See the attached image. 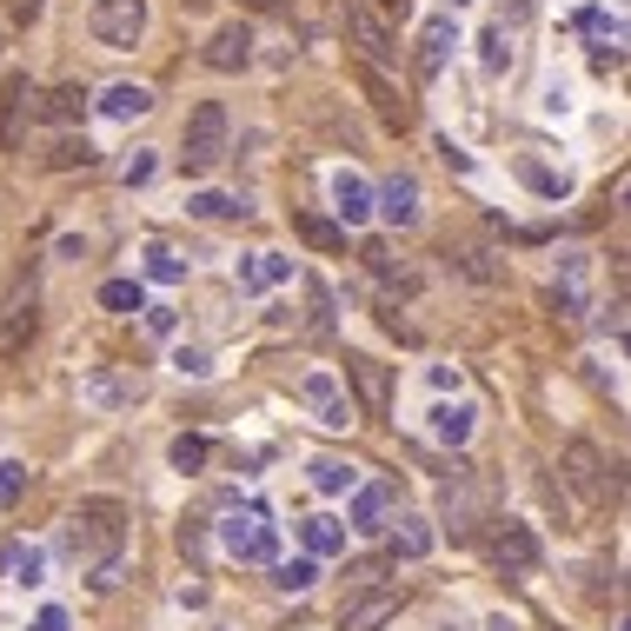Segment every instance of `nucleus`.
<instances>
[{
  "instance_id": "nucleus-13",
  "label": "nucleus",
  "mask_w": 631,
  "mask_h": 631,
  "mask_svg": "<svg viewBox=\"0 0 631 631\" xmlns=\"http://www.w3.org/2000/svg\"><path fill=\"white\" fill-rule=\"evenodd\" d=\"M373 213H386L393 226H419V180H413V173H393V180L373 193Z\"/></svg>"
},
{
  "instance_id": "nucleus-7",
  "label": "nucleus",
  "mask_w": 631,
  "mask_h": 631,
  "mask_svg": "<svg viewBox=\"0 0 631 631\" xmlns=\"http://www.w3.org/2000/svg\"><path fill=\"white\" fill-rule=\"evenodd\" d=\"M346 379H353V406H359L366 419H386V406H393V373H386L379 359H366V353H346Z\"/></svg>"
},
{
  "instance_id": "nucleus-2",
  "label": "nucleus",
  "mask_w": 631,
  "mask_h": 631,
  "mask_svg": "<svg viewBox=\"0 0 631 631\" xmlns=\"http://www.w3.org/2000/svg\"><path fill=\"white\" fill-rule=\"evenodd\" d=\"M226 160V106L220 100H200L186 113V133H180V166L186 173H213Z\"/></svg>"
},
{
  "instance_id": "nucleus-33",
  "label": "nucleus",
  "mask_w": 631,
  "mask_h": 631,
  "mask_svg": "<svg viewBox=\"0 0 631 631\" xmlns=\"http://www.w3.org/2000/svg\"><path fill=\"white\" fill-rule=\"evenodd\" d=\"M479 47H486V67H492V73H506V67H512V33H506V20H492Z\"/></svg>"
},
{
  "instance_id": "nucleus-10",
  "label": "nucleus",
  "mask_w": 631,
  "mask_h": 631,
  "mask_svg": "<svg viewBox=\"0 0 631 631\" xmlns=\"http://www.w3.org/2000/svg\"><path fill=\"white\" fill-rule=\"evenodd\" d=\"M399 619V592L393 586H373V592H359L353 605H339V631H379Z\"/></svg>"
},
{
  "instance_id": "nucleus-50",
  "label": "nucleus",
  "mask_w": 631,
  "mask_h": 631,
  "mask_svg": "<svg viewBox=\"0 0 631 631\" xmlns=\"http://www.w3.org/2000/svg\"><path fill=\"white\" fill-rule=\"evenodd\" d=\"M246 7H279V0H246Z\"/></svg>"
},
{
  "instance_id": "nucleus-31",
  "label": "nucleus",
  "mask_w": 631,
  "mask_h": 631,
  "mask_svg": "<svg viewBox=\"0 0 631 631\" xmlns=\"http://www.w3.org/2000/svg\"><path fill=\"white\" fill-rule=\"evenodd\" d=\"M459 266H466L479 286H499V279H506V266H499V253H492V246H459Z\"/></svg>"
},
{
  "instance_id": "nucleus-9",
  "label": "nucleus",
  "mask_w": 631,
  "mask_h": 631,
  "mask_svg": "<svg viewBox=\"0 0 631 631\" xmlns=\"http://www.w3.org/2000/svg\"><path fill=\"white\" fill-rule=\"evenodd\" d=\"M566 479L579 486V499H586V506H605V499H612L605 459H599V446H586V439H572V446H566Z\"/></svg>"
},
{
  "instance_id": "nucleus-23",
  "label": "nucleus",
  "mask_w": 631,
  "mask_h": 631,
  "mask_svg": "<svg viewBox=\"0 0 631 631\" xmlns=\"http://www.w3.org/2000/svg\"><path fill=\"white\" fill-rule=\"evenodd\" d=\"M366 93H373V106H379V120H386L393 133H406V126H413V106H406V100L379 80V67H366Z\"/></svg>"
},
{
  "instance_id": "nucleus-41",
  "label": "nucleus",
  "mask_w": 631,
  "mask_h": 631,
  "mask_svg": "<svg viewBox=\"0 0 631 631\" xmlns=\"http://www.w3.org/2000/svg\"><path fill=\"white\" fill-rule=\"evenodd\" d=\"M146 273H153V279H186V266H180L173 253H160V246L146 253Z\"/></svg>"
},
{
  "instance_id": "nucleus-19",
  "label": "nucleus",
  "mask_w": 631,
  "mask_h": 631,
  "mask_svg": "<svg viewBox=\"0 0 631 631\" xmlns=\"http://www.w3.org/2000/svg\"><path fill=\"white\" fill-rule=\"evenodd\" d=\"M153 106V86H140V80H113L106 93H100V113L106 120H140Z\"/></svg>"
},
{
  "instance_id": "nucleus-11",
  "label": "nucleus",
  "mask_w": 631,
  "mask_h": 631,
  "mask_svg": "<svg viewBox=\"0 0 631 631\" xmlns=\"http://www.w3.org/2000/svg\"><path fill=\"white\" fill-rule=\"evenodd\" d=\"M439 519H446V532H452L459 546L479 532L486 506H479V492H472V479H466V472H459V486H446V499H439Z\"/></svg>"
},
{
  "instance_id": "nucleus-43",
  "label": "nucleus",
  "mask_w": 631,
  "mask_h": 631,
  "mask_svg": "<svg viewBox=\"0 0 631 631\" xmlns=\"http://www.w3.org/2000/svg\"><path fill=\"white\" fill-rule=\"evenodd\" d=\"M146 333L166 339V333H173V306H146Z\"/></svg>"
},
{
  "instance_id": "nucleus-28",
  "label": "nucleus",
  "mask_w": 631,
  "mask_h": 631,
  "mask_svg": "<svg viewBox=\"0 0 631 631\" xmlns=\"http://www.w3.org/2000/svg\"><path fill=\"white\" fill-rule=\"evenodd\" d=\"M426 552H432V526L406 512V519H399V532H393V559H426Z\"/></svg>"
},
{
  "instance_id": "nucleus-51",
  "label": "nucleus",
  "mask_w": 631,
  "mask_h": 631,
  "mask_svg": "<svg viewBox=\"0 0 631 631\" xmlns=\"http://www.w3.org/2000/svg\"><path fill=\"white\" fill-rule=\"evenodd\" d=\"M180 7H206V0H180Z\"/></svg>"
},
{
  "instance_id": "nucleus-38",
  "label": "nucleus",
  "mask_w": 631,
  "mask_h": 631,
  "mask_svg": "<svg viewBox=\"0 0 631 631\" xmlns=\"http://www.w3.org/2000/svg\"><path fill=\"white\" fill-rule=\"evenodd\" d=\"M93 160H100V153H93L86 140H60V146H53V166H93Z\"/></svg>"
},
{
  "instance_id": "nucleus-36",
  "label": "nucleus",
  "mask_w": 631,
  "mask_h": 631,
  "mask_svg": "<svg viewBox=\"0 0 631 631\" xmlns=\"http://www.w3.org/2000/svg\"><path fill=\"white\" fill-rule=\"evenodd\" d=\"M306 306H313V319H306V326H313V333H333V293H326L319 279H306Z\"/></svg>"
},
{
  "instance_id": "nucleus-4",
  "label": "nucleus",
  "mask_w": 631,
  "mask_h": 631,
  "mask_svg": "<svg viewBox=\"0 0 631 631\" xmlns=\"http://www.w3.org/2000/svg\"><path fill=\"white\" fill-rule=\"evenodd\" d=\"M299 406H306L319 426H333V432L359 426V406H353V393H346L339 373H306V379H299Z\"/></svg>"
},
{
  "instance_id": "nucleus-18",
  "label": "nucleus",
  "mask_w": 631,
  "mask_h": 631,
  "mask_svg": "<svg viewBox=\"0 0 631 631\" xmlns=\"http://www.w3.org/2000/svg\"><path fill=\"white\" fill-rule=\"evenodd\" d=\"M386 512H393V486H359L353 492V526L346 532H386Z\"/></svg>"
},
{
  "instance_id": "nucleus-47",
  "label": "nucleus",
  "mask_w": 631,
  "mask_h": 631,
  "mask_svg": "<svg viewBox=\"0 0 631 631\" xmlns=\"http://www.w3.org/2000/svg\"><path fill=\"white\" fill-rule=\"evenodd\" d=\"M366 7H373V13H406L413 0H366Z\"/></svg>"
},
{
  "instance_id": "nucleus-49",
  "label": "nucleus",
  "mask_w": 631,
  "mask_h": 631,
  "mask_svg": "<svg viewBox=\"0 0 631 631\" xmlns=\"http://www.w3.org/2000/svg\"><path fill=\"white\" fill-rule=\"evenodd\" d=\"M486 631H512V619H492V625H486Z\"/></svg>"
},
{
  "instance_id": "nucleus-45",
  "label": "nucleus",
  "mask_w": 631,
  "mask_h": 631,
  "mask_svg": "<svg viewBox=\"0 0 631 631\" xmlns=\"http://www.w3.org/2000/svg\"><path fill=\"white\" fill-rule=\"evenodd\" d=\"M439 153H446V166H452V173H472V160H466V153H459L452 140H439Z\"/></svg>"
},
{
  "instance_id": "nucleus-52",
  "label": "nucleus",
  "mask_w": 631,
  "mask_h": 631,
  "mask_svg": "<svg viewBox=\"0 0 631 631\" xmlns=\"http://www.w3.org/2000/svg\"><path fill=\"white\" fill-rule=\"evenodd\" d=\"M452 7H459V0H452Z\"/></svg>"
},
{
  "instance_id": "nucleus-39",
  "label": "nucleus",
  "mask_w": 631,
  "mask_h": 631,
  "mask_svg": "<svg viewBox=\"0 0 631 631\" xmlns=\"http://www.w3.org/2000/svg\"><path fill=\"white\" fill-rule=\"evenodd\" d=\"M173 366H180V379H206V373H213V359H206L200 346H180V353H173Z\"/></svg>"
},
{
  "instance_id": "nucleus-17",
  "label": "nucleus",
  "mask_w": 631,
  "mask_h": 631,
  "mask_svg": "<svg viewBox=\"0 0 631 631\" xmlns=\"http://www.w3.org/2000/svg\"><path fill=\"white\" fill-rule=\"evenodd\" d=\"M333 213H339V226H366L373 220V186L359 173H333Z\"/></svg>"
},
{
  "instance_id": "nucleus-37",
  "label": "nucleus",
  "mask_w": 631,
  "mask_h": 631,
  "mask_svg": "<svg viewBox=\"0 0 631 631\" xmlns=\"http://www.w3.org/2000/svg\"><path fill=\"white\" fill-rule=\"evenodd\" d=\"M173 466H180V472H200V466H206V439H200V432H180V439H173Z\"/></svg>"
},
{
  "instance_id": "nucleus-46",
  "label": "nucleus",
  "mask_w": 631,
  "mask_h": 631,
  "mask_svg": "<svg viewBox=\"0 0 631 631\" xmlns=\"http://www.w3.org/2000/svg\"><path fill=\"white\" fill-rule=\"evenodd\" d=\"M7 7H13V20H33L40 13V0H7Z\"/></svg>"
},
{
  "instance_id": "nucleus-8",
  "label": "nucleus",
  "mask_w": 631,
  "mask_h": 631,
  "mask_svg": "<svg viewBox=\"0 0 631 631\" xmlns=\"http://www.w3.org/2000/svg\"><path fill=\"white\" fill-rule=\"evenodd\" d=\"M200 60H206L213 73H240V67H253V27H246V20L213 27V33H206V47H200Z\"/></svg>"
},
{
  "instance_id": "nucleus-34",
  "label": "nucleus",
  "mask_w": 631,
  "mask_h": 631,
  "mask_svg": "<svg viewBox=\"0 0 631 631\" xmlns=\"http://www.w3.org/2000/svg\"><path fill=\"white\" fill-rule=\"evenodd\" d=\"M519 180H526L532 193H546V200L566 193V173H552V166H539V160H519Z\"/></svg>"
},
{
  "instance_id": "nucleus-16",
  "label": "nucleus",
  "mask_w": 631,
  "mask_h": 631,
  "mask_svg": "<svg viewBox=\"0 0 631 631\" xmlns=\"http://www.w3.org/2000/svg\"><path fill=\"white\" fill-rule=\"evenodd\" d=\"M452 47H459V20H452V13H432V20H426V33H419V73L432 80V73L446 67V53H452Z\"/></svg>"
},
{
  "instance_id": "nucleus-20",
  "label": "nucleus",
  "mask_w": 631,
  "mask_h": 631,
  "mask_svg": "<svg viewBox=\"0 0 631 631\" xmlns=\"http://www.w3.org/2000/svg\"><path fill=\"white\" fill-rule=\"evenodd\" d=\"M279 279H293V259H279V253H246L240 259V293H266Z\"/></svg>"
},
{
  "instance_id": "nucleus-29",
  "label": "nucleus",
  "mask_w": 631,
  "mask_h": 631,
  "mask_svg": "<svg viewBox=\"0 0 631 631\" xmlns=\"http://www.w3.org/2000/svg\"><path fill=\"white\" fill-rule=\"evenodd\" d=\"M186 206H193L200 220H246V213H253V206H246L240 193H193Z\"/></svg>"
},
{
  "instance_id": "nucleus-35",
  "label": "nucleus",
  "mask_w": 631,
  "mask_h": 631,
  "mask_svg": "<svg viewBox=\"0 0 631 631\" xmlns=\"http://www.w3.org/2000/svg\"><path fill=\"white\" fill-rule=\"evenodd\" d=\"M313 579H319V559H293V566H279V592H313Z\"/></svg>"
},
{
  "instance_id": "nucleus-25",
  "label": "nucleus",
  "mask_w": 631,
  "mask_h": 631,
  "mask_svg": "<svg viewBox=\"0 0 631 631\" xmlns=\"http://www.w3.org/2000/svg\"><path fill=\"white\" fill-rule=\"evenodd\" d=\"M472 426H479L472 406H439V413H432V439H439V446H466Z\"/></svg>"
},
{
  "instance_id": "nucleus-14",
  "label": "nucleus",
  "mask_w": 631,
  "mask_h": 631,
  "mask_svg": "<svg viewBox=\"0 0 631 631\" xmlns=\"http://www.w3.org/2000/svg\"><path fill=\"white\" fill-rule=\"evenodd\" d=\"M140 373H86L80 379V399L86 406H140Z\"/></svg>"
},
{
  "instance_id": "nucleus-30",
  "label": "nucleus",
  "mask_w": 631,
  "mask_h": 631,
  "mask_svg": "<svg viewBox=\"0 0 631 631\" xmlns=\"http://www.w3.org/2000/svg\"><path fill=\"white\" fill-rule=\"evenodd\" d=\"M100 306L106 313H146V286L140 279H106L100 286Z\"/></svg>"
},
{
  "instance_id": "nucleus-48",
  "label": "nucleus",
  "mask_w": 631,
  "mask_h": 631,
  "mask_svg": "<svg viewBox=\"0 0 631 631\" xmlns=\"http://www.w3.org/2000/svg\"><path fill=\"white\" fill-rule=\"evenodd\" d=\"M506 13H512V20H526V13H532V0H506Z\"/></svg>"
},
{
  "instance_id": "nucleus-12",
  "label": "nucleus",
  "mask_w": 631,
  "mask_h": 631,
  "mask_svg": "<svg viewBox=\"0 0 631 631\" xmlns=\"http://www.w3.org/2000/svg\"><path fill=\"white\" fill-rule=\"evenodd\" d=\"M492 566H499V572H532V566H539V539H532V526L506 519V526L492 532Z\"/></svg>"
},
{
  "instance_id": "nucleus-5",
  "label": "nucleus",
  "mask_w": 631,
  "mask_h": 631,
  "mask_svg": "<svg viewBox=\"0 0 631 631\" xmlns=\"http://www.w3.org/2000/svg\"><path fill=\"white\" fill-rule=\"evenodd\" d=\"M220 546H226L233 559H246V566H273V552H279L266 512H226V519H220Z\"/></svg>"
},
{
  "instance_id": "nucleus-32",
  "label": "nucleus",
  "mask_w": 631,
  "mask_h": 631,
  "mask_svg": "<svg viewBox=\"0 0 631 631\" xmlns=\"http://www.w3.org/2000/svg\"><path fill=\"white\" fill-rule=\"evenodd\" d=\"M313 486H319V492H353V486H359V472H353V466H339V459H313Z\"/></svg>"
},
{
  "instance_id": "nucleus-1",
  "label": "nucleus",
  "mask_w": 631,
  "mask_h": 631,
  "mask_svg": "<svg viewBox=\"0 0 631 631\" xmlns=\"http://www.w3.org/2000/svg\"><path fill=\"white\" fill-rule=\"evenodd\" d=\"M120 546H126V506L120 499H80L60 526V559L73 566H120Z\"/></svg>"
},
{
  "instance_id": "nucleus-15",
  "label": "nucleus",
  "mask_w": 631,
  "mask_h": 631,
  "mask_svg": "<svg viewBox=\"0 0 631 631\" xmlns=\"http://www.w3.org/2000/svg\"><path fill=\"white\" fill-rule=\"evenodd\" d=\"M33 106H40L33 80H27V73H20V80H7V93H0V146H20V126L33 120Z\"/></svg>"
},
{
  "instance_id": "nucleus-26",
  "label": "nucleus",
  "mask_w": 631,
  "mask_h": 631,
  "mask_svg": "<svg viewBox=\"0 0 631 631\" xmlns=\"http://www.w3.org/2000/svg\"><path fill=\"white\" fill-rule=\"evenodd\" d=\"M33 113H47L53 126H73V120L86 113V93H80V86H53V93H47V100H40Z\"/></svg>"
},
{
  "instance_id": "nucleus-27",
  "label": "nucleus",
  "mask_w": 631,
  "mask_h": 631,
  "mask_svg": "<svg viewBox=\"0 0 631 631\" xmlns=\"http://www.w3.org/2000/svg\"><path fill=\"white\" fill-rule=\"evenodd\" d=\"M293 226H299V240H306V246H319V253H339V246H346V226H339V220H319V213H299Z\"/></svg>"
},
{
  "instance_id": "nucleus-24",
  "label": "nucleus",
  "mask_w": 631,
  "mask_h": 631,
  "mask_svg": "<svg viewBox=\"0 0 631 631\" xmlns=\"http://www.w3.org/2000/svg\"><path fill=\"white\" fill-rule=\"evenodd\" d=\"M299 539H306V559H333V552H346V526H339V519H326V512H319V519H306V526H299Z\"/></svg>"
},
{
  "instance_id": "nucleus-21",
  "label": "nucleus",
  "mask_w": 631,
  "mask_h": 631,
  "mask_svg": "<svg viewBox=\"0 0 631 631\" xmlns=\"http://www.w3.org/2000/svg\"><path fill=\"white\" fill-rule=\"evenodd\" d=\"M33 333H40V313H33V293H27V299H13L7 319H0V359H13Z\"/></svg>"
},
{
  "instance_id": "nucleus-44",
  "label": "nucleus",
  "mask_w": 631,
  "mask_h": 631,
  "mask_svg": "<svg viewBox=\"0 0 631 631\" xmlns=\"http://www.w3.org/2000/svg\"><path fill=\"white\" fill-rule=\"evenodd\" d=\"M33 631H73V625H67V612H60V605H47V612L33 619Z\"/></svg>"
},
{
  "instance_id": "nucleus-40",
  "label": "nucleus",
  "mask_w": 631,
  "mask_h": 631,
  "mask_svg": "<svg viewBox=\"0 0 631 631\" xmlns=\"http://www.w3.org/2000/svg\"><path fill=\"white\" fill-rule=\"evenodd\" d=\"M120 180H126V186H146V180H153V153H126V160H120Z\"/></svg>"
},
{
  "instance_id": "nucleus-6",
  "label": "nucleus",
  "mask_w": 631,
  "mask_h": 631,
  "mask_svg": "<svg viewBox=\"0 0 631 631\" xmlns=\"http://www.w3.org/2000/svg\"><path fill=\"white\" fill-rule=\"evenodd\" d=\"M86 33L100 47H133L146 33V0H93L86 7Z\"/></svg>"
},
{
  "instance_id": "nucleus-22",
  "label": "nucleus",
  "mask_w": 631,
  "mask_h": 631,
  "mask_svg": "<svg viewBox=\"0 0 631 631\" xmlns=\"http://www.w3.org/2000/svg\"><path fill=\"white\" fill-rule=\"evenodd\" d=\"M0 579H7V586H40V546L7 539V546H0Z\"/></svg>"
},
{
  "instance_id": "nucleus-42",
  "label": "nucleus",
  "mask_w": 631,
  "mask_h": 631,
  "mask_svg": "<svg viewBox=\"0 0 631 631\" xmlns=\"http://www.w3.org/2000/svg\"><path fill=\"white\" fill-rule=\"evenodd\" d=\"M27 486V466H13V459H0V499H13Z\"/></svg>"
},
{
  "instance_id": "nucleus-3",
  "label": "nucleus",
  "mask_w": 631,
  "mask_h": 631,
  "mask_svg": "<svg viewBox=\"0 0 631 631\" xmlns=\"http://www.w3.org/2000/svg\"><path fill=\"white\" fill-rule=\"evenodd\" d=\"M339 27H346V40L359 47L366 67H399V40H393L386 13H373L366 0H339Z\"/></svg>"
}]
</instances>
